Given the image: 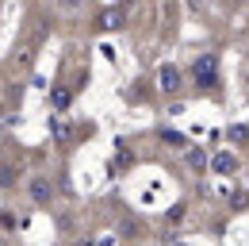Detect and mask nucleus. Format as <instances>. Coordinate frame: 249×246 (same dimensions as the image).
Listing matches in <instances>:
<instances>
[{
  "label": "nucleus",
  "instance_id": "1",
  "mask_svg": "<svg viewBox=\"0 0 249 246\" xmlns=\"http://www.w3.org/2000/svg\"><path fill=\"white\" fill-rule=\"evenodd\" d=\"M192 81L199 89H215L218 85V58L215 54H199V58L192 62Z\"/></svg>",
  "mask_w": 249,
  "mask_h": 246
},
{
  "label": "nucleus",
  "instance_id": "2",
  "mask_svg": "<svg viewBox=\"0 0 249 246\" xmlns=\"http://www.w3.org/2000/svg\"><path fill=\"white\" fill-rule=\"evenodd\" d=\"M27 192H31V200H35V204H50V200H54V184L46 181V177H35Z\"/></svg>",
  "mask_w": 249,
  "mask_h": 246
},
{
  "label": "nucleus",
  "instance_id": "3",
  "mask_svg": "<svg viewBox=\"0 0 249 246\" xmlns=\"http://www.w3.org/2000/svg\"><path fill=\"white\" fill-rule=\"evenodd\" d=\"M211 165H215L218 173H234V169H238V158H234V154H215Z\"/></svg>",
  "mask_w": 249,
  "mask_h": 246
},
{
  "label": "nucleus",
  "instance_id": "4",
  "mask_svg": "<svg viewBox=\"0 0 249 246\" xmlns=\"http://www.w3.org/2000/svg\"><path fill=\"white\" fill-rule=\"evenodd\" d=\"M177 85H180V73H177L173 65H165V69H161V89H165V92H177Z\"/></svg>",
  "mask_w": 249,
  "mask_h": 246
},
{
  "label": "nucleus",
  "instance_id": "5",
  "mask_svg": "<svg viewBox=\"0 0 249 246\" xmlns=\"http://www.w3.org/2000/svg\"><path fill=\"white\" fill-rule=\"evenodd\" d=\"M226 139H230V143H238V146H246V143H249V127H242V123H234V127L226 131Z\"/></svg>",
  "mask_w": 249,
  "mask_h": 246
},
{
  "label": "nucleus",
  "instance_id": "6",
  "mask_svg": "<svg viewBox=\"0 0 249 246\" xmlns=\"http://www.w3.org/2000/svg\"><path fill=\"white\" fill-rule=\"evenodd\" d=\"M184 162H188V169H203V165H207V158H203V150H196V146H192V150L184 154Z\"/></svg>",
  "mask_w": 249,
  "mask_h": 246
},
{
  "label": "nucleus",
  "instance_id": "7",
  "mask_svg": "<svg viewBox=\"0 0 249 246\" xmlns=\"http://www.w3.org/2000/svg\"><path fill=\"white\" fill-rule=\"evenodd\" d=\"M161 143H169V146H184V135H180V131H161Z\"/></svg>",
  "mask_w": 249,
  "mask_h": 246
},
{
  "label": "nucleus",
  "instance_id": "8",
  "mask_svg": "<svg viewBox=\"0 0 249 246\" xmlns=\"http://www.w3.org/2000/svg\"><path fill=\"white\" fill-rule=\"evenodd\" d=\"M54 108H69V89H65V85L54 89Z\"/></svg>",
  "mask_w": 249,
  "mask_h": 246
},
{
  "label": "nucleus",
  "instance_id": "9",
  "mask_svg": "<svg viewBox=\"0 0 249 246\" xmlns=\"http://www.w3.org/2000/svg\"><path fill=\"white\" fill-rule=\"evenodd\" d=\"M54 139H58V143H65V139H69V123H54Z\"/></svg>",
  "mask_w": 249,
  "mask_h": 246
},
{
  "label": "nucleus",
  "instance_id": "10",
  "mask_svg": "<svg viewBox=\"0 0 249 246\" xmlns=\"http://www.w3.org/2000/svg\"><path fill=\"white\" fill-rule=\"evenodd\" d=\"M165 219H169V223H180V219H184V204H173V212L165 215Z\"/></svg>",
  "mask_w": 249,
  "mask_h": 246
}]
</instances>
